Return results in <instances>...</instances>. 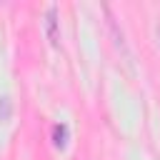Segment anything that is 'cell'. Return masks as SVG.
Segmentation results:
<instances>
[{
    "label": "cell",
    "instance_id": "obj_1",
    "mask_svg": "<svg viewBox=\"0 0 160 160\" xmlns=\"http://www.w3.org/2000/svg\"><path fill=\"white\" fill-rule=\"evenodd\" d=\"M45 30H48V40L52 45L60 42V30H58V10L55 8H48L45 12Z\"/></svg>",
    "mask_w": 160,
    "mask_h": 160
},
{
    "label": "cell",
    "instance_id": "obj_2",
    "mask_svg": "<svg viewBox=\"0 0 160 160\" xmlns=\"http://www.w3.org/2000/svg\"><path fill=\"white\" fill-rule=\"evenodd\" d=\"M52 140H55L58 148H65L68 145V125L65 122H60V125L52 128Z\"/></svg>",
    "mask_w": 160,
    "mask_h": 160
}]
</instances>
